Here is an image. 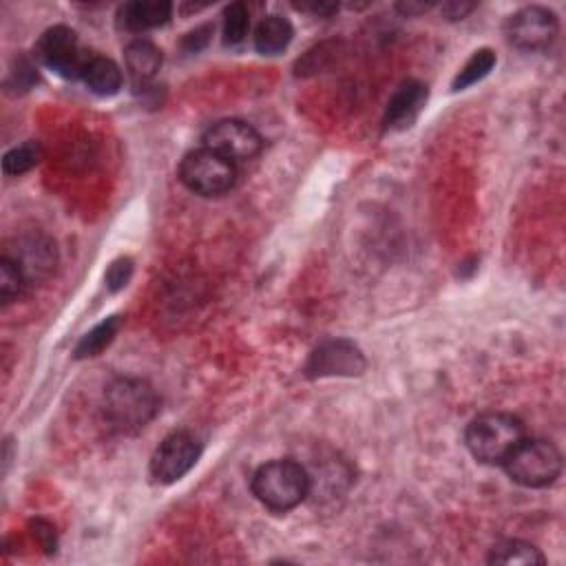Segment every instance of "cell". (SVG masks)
<instances>
[{
  "instance_id": "cell-1",
  "label": "cell",
  "mask_w": 566,
  "mask_h": 566,
  "mask_svg": "<svg viewBox=\"0 0 566 566\" xmlns=\"http://www.w3.org/2000/svg\"><path fill=\"white\" fill-rule=\"evenodd\" d=\"M157 407H160V398L153 385L144 379L122 376L104 392V416L120 434L140 432L153 421Z\"/></svg>"
},
{
  "instance_id": "cell-2",
  "label": "cell",
  "mask_w": 566,
  "mask_h": 566,
  "mask_svg": "<svg viewBox=\"0 0 566 566\" xmlns=\"http://www.w3.org/2000/svg\"><path fill=\"white\" fill-rule=\"evenodd\" d=\"M253 494L270 511L295 509L310 496L308 469L292 458L270 460L255 471Z\"/></svg>"
},
{
  "instance_id": "cell-3",
  "label": "cell",
  "mask_w": 566,
  "mask_h": 566,
  "mask_svg": "<svg viewBox=\"0 0 566 566\" xmlns=\"http://www.w3.org/2000/svg\"><path fill=\"white\" fill-rule=\"evenodd\" d=\"M524 440L520 418L505 412H487L467 425L465 443L478 463L502 465Z\"/></svg>"
},
{
  "instance_id": "cell-4",
  "label": "cell",
  "mask_w": 566,
  "mask_h": 566,
  "mask_svg": "<svg viewBox=\"0 0 566 566\" xmlns=\"http://www.w3.org/2000/svg\"><path fill=\"white\" fill-rule=\"evenodd\" d=\"M507 476L522 487L542 489L553 485L562 474V454L549 440L524 438L502 463Z\"/></svg>"
},
{
  "instance_id": "cell-5",
  "label": "cell",
  "mask_w": 566,
  "mask_h": 566,
  "mask_svg": "<svg viewBox=\"0 0 566 566\" xmlns=\"http://www.w3.org/2000/svg\"><path fill=\"white\" fill-rule=\"evenodd\" d=\"M180 180L195 195L219 197L235 186L237 166L235 162L226 160L224 155L202 146V149L184 155L180 164Z\"/></svg>"
},
{
  "instance_id": "cell-6",
  "label": "cell",
  "mask_w": 566,
  "mask_h": 566,
  "mask_svg": "<svg viewBox=\"0 0 566 566\" xmlns=\"http://www.w3.org/2000/svg\"><path fill=\"white\" fill-rule=\"evenodd\" d=\"M91 56V51L82 49L76 31L62 25L47 29L36 45V58L67 80L82 78Z\"/></svg>"
},
{
  "instance_id": "cell-7",
  "label": "cell",
  "mask_w": 566,
  "mask_h": 566,
  "mask_svg": "<svg viewBox=\"0 0 566 566\" xmlns=\"http://www.w3.org/2000/svg\"><path fill=\"white\" fill-rule=\"evenodd\" d=\"M202 454V445L188 432H173L166 436L151 458V476L160 485H171L184 478L195 467Z\"/></svg>"
},
{
  "instance_id": "cell-8",
  "label": "cell",
  "mask_w": 566,
  "mask_h": 566,
  "mask_svg": "<svg viewBox=\"0 0 566 566\" xmlns=\"http://www.w3.org/2000/svg\"><path fill=\"white\" fill-rule=\"evenodd\" d=\"M558 16L540 5L522 7L507 20V38L513 47L522 51H542L553 45L558 36Z\"/></svg>"
},
{
  "instance_id": "cell-9",
  "label": "cell",
  "mask_w": 566,
  "mask_h": 566,
  "mask_svg": "<svg viewBox=\"0 0 566 566\" xmlns=\"http://www.w3.org/2000/svg\"><path fill=\"white\" fill-rule=\"evenodd\" d=\"M202 142L206 149L224 155L230 162L253 160L255 155H259L261 146H264L261 135L250 127L248 122L235 118L213 124V127L204 133Z\"/></svg>"
},
{
  "instance_id": "cell-10",
  "label": "cell",
  "mask_w": 566,
  "mask_h": 566,
  "mask_svg": "<svg viewBox=\"0 0 566 566\" xmlns=\"http://www.w3.org/2000/svg\"><path fill=\"white\" fill-rule=\"evenodd\" d=\"M368 368L363 352L352 341L334 339L321 343L310 354L306 363L308 379H323V376H359Z\"/></svg>"
},
{
  "instance_id": "cell-11",
  "label": "cell",
  "mask_w": 566,
  "mask_h": 566,
  "mask_svg": "<svg viewBox=\"0 0 566 566\" xmlns=\"http://www.w3.org/2000/svg\"><path fill=\"white\" fill-rule=\"evenodd\" d=\"M23 270L27 283L47 277L56 266V246L43 235L23 237L16 244L12 255H5Z\"/></svg>"
},
{
  "instance_id": "cell-12",
  "label": "cell",
  "mask_w": 566,
  "mask_h": 566,
  "mask_svg": "<svg viewBox=\"0 0 566 566\" xmlns=\"http://www.w3.org/2000/svg\"><path fill=\"white\" fill-rule=\"evenodd\" d=\"M173 5L166 0H135L118 9V27L131 34L157 29L171 20Z\"/></svg>"
},
{
  "instance_id": "cell-13",
  "label": "cell",
  "mask_w": 566,
  "mask_h": 566,
  "mask_svg": "<svg viewBox=\"0 0 566 566\" xmlns=\"http://www.w3.org/2000/svg\"><path fill=\"white\" fill-rule=\"evenodd\" d=\"M427 100V87L421 82H405L396 89L392 100L387 102L385 111V129H396V127H410L416 120L418 111L423 109V104Z\"/></svg>"
},
{
  "instance_id": "cell-14",
  "label": "cell",
  "mask_w": 566,
  "mask_h": 566,
  "mask_svg": "<svg viewBox=\"0 0 566 566\" xmlns=\"http://www.w3.org/2000/svg\"><path fill=\"white\" fill-rule=\"evenodd\" d=\"M124 65L135 87H144L146 82L155 78V73L162 67V51L151 40H133L124 49Z\"/></svg>"
},
{
  "instance_id": "cell-15",
  "label": "cell",
  "mask_w": 566,
  "mask_h": 566,
  "mask_svg": "<svg viewBox=\"0 0 566 566\" xmlns=\"http://www.w3.org/2000/svg\"><path fill=\"white\" fill-rule=\"evenodd\" d=\"M82 82H85L89 91L96 93V96L109 98L122 89V71L111 58L93 54L85 73H82Z\"/></svg>"
},
{
  "instance_id": "cell-16",
  "label": "cell",
  "mask_w": 566,
  "mask_h": 566,
  "mask_svg": "<svg viewBox=\"0 0 566 566\" xmlns=\"http://www.w3.org/2000/svg\"><path fill=\"white\" fill-rule=\"evenodd\" d=\"M295 29L290 20L281 16H266L255 29V49L264 56H277L292 43Z\"/></svg>"
},
{
  "instance_id": "cell-17",
  "label": "cell",
  "mask_w": 566,
  "mask_h": 566,
  "mask_svg": "<svg viewBox=\"0 0 566 566\" xmlns=\"http://www.w3.org/2000/svg\"><path fill=\"white\" fill-rule=\"evenodd\" d=\"M489 564H518V566H536V564H544L547 558H544L542 551L538 547H533L529 542L522 540H505L498 542L494 549H491Z\"/></svg>"
},
{
  "instance_id": "cell-18",
  "label": "cell",
  "mask_w": 566,
  "mask_h": 566,
  "mask_svg": "<svg viewBox=\"0 0 566 566\" xmlns=\"http://www.w3.org/2000/svg\"><path fill=\"white\" fill-rule=\"evenodd\" d=\"M120 323H122L120 317H109V319H104L100 326L87 332L76 345V352H73L76 354V359H93V356H98L107 350L113 343L115 334H118L120 330Z\"/></svg>"
},
{
  "instance_id": "cell-19",
  "label": "cell",
  "mask_w": 566,
  "mask_h": 566,
  "mask_svg": "<svg viewBox=\"0 0 566 566\" xmlns=\"http://www.w3.org/2000/svg\"><path fill=\"white\" fill-rule=\"evenodd\" d=\"M496 65V54L491 49H478L474 56H471L467 62H465V67L458 71V76L454 80V91H463L471 85H476V82H480L485 76H489V71L494 69Z\"/></svg>"
},
{
  "instance_id": "cell-20",
  "label": "cell",
  "mask_w": 566,
  "mask_h": 566,
  "mask_svg": "<svg viewBox=\"0 0 566 566\" xmlns=\"http://www.w3.org/2000/svg\"><path fill=\"white\" fill-rule=\"evenodd\" d=\"M40 160H43V146L34 140H29L5 153L3 171L5 175H23L34 169V166H38Z\"/></svg>"
},
{
  "instance_id": "cell-21",
  "label": "cell",
  "mask_w": 566,
  "mask_h": 566,
  "mask_svg": "<svg viewBox=\"0 0 566 566\" xmlns=\"http://www.w3.org/2000/svg\"><path fill=\"white\" fill-rule=\"evenodd\" d=\"M250 29V14L244 3H233L224 12V45L237 47L246 40Z\"/></svg>"
},
{
  "instance_id": "cell-22",
  "label": "cell",
  "mask_w": 566,
  "mask_h": 566,
  "mask_svg": "<svg viewBox=\"0 0 566 566\" xmlns=\"http://www.w3.org/2000/svg\"><path fill=\"white\" fill-rule=\"evenodd\" d=\"M27 288V279L23 275L12 259L3 257L0 259V299H3V306H9L16 299L23 297V292Z\"/></svg>"
},
{
  "instance_id": "cell-23",
  "label": "cell",
  "mask_w": 566,
  "mask_h": 566,
  "mask_svg": "<svg viewBox=\"0 0 566 566\" xmlns=\"http://www.w3.org/2000/svg\"><path fill=\"white\" fill-rule=\"evenodd\" d=\"M133 275V261L129 257H120L118 261H113L109 272H107V286L111 292H118L127 286L129 279Z\"/></svg>"
},
{
  "instance_id": "cell-24",
  "label": "cell",
  "mask_w": 566,
  "mask_h": 566,
  "mask_svg": "<svg viewBox=\"0 0 566 566\" xmlns=\"http://www.w3.org/2000/svg\"><path fill=\"white\" fill-rule=\"evenodd\" d=\"M38 80V73H36V67L31 65V62L27 58H18V69L12 73V82H14V87L20 89V91H27L34 82Z\"/></svg>"
},
{
  "instance_id": "cell-25",
  "label": "cell",
  "mask_w": 566,
  "mask_h": 566,
  "mask_svg": "<svg viewBox=\"0 0 566 566\" xmlns=\"http://www.w3.org/2000/svg\"><path fill=\"white\" fill-rule=\"evenodd\" d=\"M31 527H34V538L43 544V549L47 553H54L56 551V529L51 527L49 522L45 520H36V522H31Z\"/></svg>"
},
{
  "instance_id": "cell-26",
  "label": "cell",
  "mask_w": 566,
  "mask_h": 566,
  "mask_svg": "<svg viewBox=\"0 0 566 566\" xmlns=\"http://www.w3.org/2000/svg\"><path fill=\"white\" fill-rule=\"evenodd\" d=\"M211 34H213V27H208V25L191 31V34H188L186 40H184L186 51H191V54H197V51L208 43V36H211Z\"/></svg>"
},
{
  "instance_id": "cell-27",
  "label": "cell",
  "mask_w": 566,
  "mask_h": 566,
  "mask_svg": "<svg viewBox=\"0 0 566 566\" xmlns=\"http://www.w3.org/2000/svg\"><path fill=\"white\" fill-rule=\"evenodd\" d=\"M474 9H476L474 3H456V0H452V3H445L440 7V12H443L447 20H463L467 14L474 12Z\"/></svg>"
},
{
  "instance_id": "cell-28",
  "label": "cell",
  "mask_w": 566,
  "mask_h": 566,
  "mask_svg": "<svg viewBox=\"0 0 566 566\" xmlns=\"http://www.w3.org/2000/svg\"><path fill=\"white\" fill-rule=\"evenodd\" d=\"M429 7H432V5H425V3H403V5H398L396 9H398V12H403L405 16H416V14H425Z\"/></svg>"
},
{
  "instance_id": "cell-29",
  "label": "cell",
  "mask_w": 566,
  "mask_h": 566,
  "mask_svg": "<svg viewBox=\"0 0 566 566\" xmlns=\"http://www.w3.org/2000/svg\"><path fill=\"white\" fill-rule=\"evenodd\" d=\"M299 9H303V12L319 14V16H330L334 12H339V5H301Z\"/></svg>"
}]
</instances>
